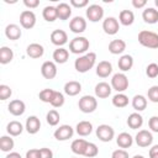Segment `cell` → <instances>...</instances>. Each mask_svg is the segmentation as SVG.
<instances>
[{"label": "cell", "instance_id": "1", "mask_svg": "<svg viewBox=\"0 0 158 158\" xmlns=\"http://www.w3.org/2000/svg\"><path fill=\"white\" fill-rule=\"evenodd\" d=\"M96 62V54L94 52H88L83 56H79L74 62V68L78 73H86L89 72Z\"/></svg>", "mask_w": 158, "mask_h": 158}, {"label": "cell", "instance_id": "2", "mask_svg": "<svg viewBox=\"0 0 158 158\" xmlns=\"http://www.w3.org/2000/svg\"><path fill=\"white\" fill-rule=\"evenodd\" d=\"M138 43L149 49L158 48V33L148 30H142L138 33Z\"/></svg>", "mask_w": 158, "mask_h": 158}, {"label": "cell", "instance_id": "3", "mask_svg": "<svg viewBox=\"0 0 158 158\" xmlns=\"http://www.w3.org/2000/svg\"><path fill=\"white\" fill-rule=\"evenodd\" d=\"M90 47V42L86 37L84 36H77L69 42V51L74 54H85L88 53L86 51Z\"/></svg>", "mask_w": 158, "mask_h": 158}, {"label": "cell", "instance_id": "4", "mask_svg": "<svg viewBox=\"0 0 158 158\" xmlns=\"http://www.w3.org/2000/svg\"><path fill=\"white\" fill-rule=\"evenodd\" d=\"M78 107L84 114H91L98 107V100L93 95H84L78 101Z\"/></svg>", "mask_w": 158, "mask_h": 158}, {"label": "cell", "instance_id": "5", "mask_svg": "<svg viewBox=\"0 0 158 158\" xmlns=\"http://www.w3.org/2000/svg\"><path fill=\"white\" fill-rule=\"evenodd\" d=\"M111 88L117 93H123L128 88V78L125 73H116L111 78Z\"/></svg>", "mask_w": 158, "mask_h": 158}, {"label": "cell", "instance_id": "6", "mask_svg": "<svg viewBox=\"0 0 158 158\" xmlns=\"http://www.w3.org/2000/svg\"><path fill=\"white\" fill-rule=\"evenodd\" d=\"M95 133H96V137L101 142H110L115 137V130L110 125H106V123L99 125L95 130Z\"/></svg>", "mask_w": 158, "mask_h": 158}, {"label": "cell", "instance_id": "7", "mask_svg": "<svg viewBox=\"0 0 158 158\" xmlns=\"http://www.w3.org/2000/svg\"><path fill=\"white\" fill-rule=\"evenodd\" d=\"M85 14H86V19L90 22H99L104 17V9H102L101 5L91 4L86 7Z\"/></svg>", "mask_w": 158, "mask_h": 158}, {"label": "cell", "instance_id": "8", "mask_svg": "<svg viewBox=\"0 0 158 158\" xmlns=\"http://www.w3.org/2000/svg\"><path fill=\"white\" fill-rule=\"evenodd\" d=\"M135 142L138 147H142V148L149 147L153 143V135L148 130H139L135 136Z\"/></svg>", "mask_w": 158, "mask_h": 158}, {"label": "cell", "instance_id": "9", "mask_svg": "<svg viewBox=\"0 0 158 158\" xmlns=\"http://www.w3.org/2000/svg\"><path fill=\"white\" fill-rule=\"evenodd\" d=\"M20 25L26 30H31L36 25V15L32 10H23L20 14Z\"/></svg>", "mask_w": 158, "mask_h": 158}, {"label": "cell", "instance_id": "10", "mask_svg": "<svg viewBox=\"0 0 158 158\" xmlns=\"http://www.w3.org/2000/svg\"><path fill=\"white\" fill-rule=\"evenodd\" d=\"M102 30H104V32L106 35H110V36L116 35L118 32V30H120V22H118V20L116 17H114V16L106 17L102 21Z\"/></svg>", "mask_w": 158, "mask_h": 158}, {"label": "cell", "instance_id": "11", "mask_svg": "<svg viewBox=\"0 0 158 158\" xmlns=\"http://www.w3.org/2000/svg\"><path fill=\"white\" fill-rule=\"evenodd\" d=\"M73 135H74V128L70 125H60L53 132V136L57 141H67L72 138Z\"/></svg>", "mask_w": 158, "mask_h": 158}, {"label": "cell", "instance_id": "12", "mask_svg": "<svg viewBox=\"0 0 158 158\" xmlns=\"http://www.w3.org/2000/svg\"><path fill=\"white\" fill-rule=\"evenodd\" d=\"M69 30L73 33H83L86 30V20L83 16H74L69 22Z\"/></svg>", "mask_w": 158, "mask_h": 158}, {"label": "cell", "instance_id": "13", "mask_svg": "<svg viewBox=\"0 0 158 158\" xmlns=\"http://www.w3.org/2000/svg\"><path fill=\"white\" fill-rule=\"evenodd\" d=\"M41 74L44 79H54L57 75V65L52 60H46L41 65Z\"/></svg>", "mask_w": 158, "mask_h": 158}, {"label": "cell", "instance_id": "14", "mask_svg": "<svg viewBox=\"0 0 158 158\" xmlns=\"http://www.w3.org/2000/svg\"><path fill=\"white\" fill-rule=\"evenodd\" d=\"M7 110L12 115V116H21L25 114L26 111V105L22 100L20 99H15V100H11L7 105Z\"/></svg>", "mask_w": 158, "mask_h": 158}, {"label": "cell", "instance_id": "15", "mask_svg": "<svg viewBox=\"0 0 158 158\" xmlns=\"http://www.w3.org/2000/svg\"><path fill=\"white\" fill-rule=\"evenodd\" d=\"M51 42L57 47H63L68 42V35L64 30H54L51 33Z\"/></svg>", "mask_w": 158, "mask_h": 158}, {"label": "cell", "instance_id": "16", "mask_svg": "<svg viewBox=\"0 0 158 158\" xmlns=\"http://www.w3.org/2000/svg\"><path fill=\"white\" fill-rule=\"evenodd\" d=\"M95 96L99 98V99H106L111 95V91H112V88H111V84L106 83V81H100L95 85Z\"/></svg>", "mask_w": 158, "mask_h": 158}, {"label": "cell", "instance_id": "17", "mask_svg": "<svg viewBox=\"0 0 158 158\" xmlns=\"http://www.w3.org/2000/svg\"><path fill=\"white\" fill-rule=\"evenodd\" d=\"M41 128V121L37 116L32 115V116H28L26 118V122H25V130L30 133V135H36Z\"/></svg>", "mask_w": 158, "mask_h": 158}, {"label": "cell", "instance_id": "18", "mask_svg": "<svg viewBox=\"0 0 158 158\" xmlns=\"http://www.w3.org/2000/svg\"><path fill=\"white\" fill-rule=\"evenodd\" d=\"M26 54L30 57V58H33V59H37V58H41L43 54H44V48L42 44L40 43H30L26 48Z\"/></svg>", "mask_w": 158, "mask_h": 158}, {"label": "cell", "instance_id": "19", "mask_svg": "<svg viewBox=\"0 0 158 158\" xmlns=\"http://www.w3.org/2000/svg\"><path fill=\"white\" fill-rule=\"evenodd\" d=\"M5 36L11 40V41H16L19 40L21 36H22V31H21V27L16 23H9L6 27H5Z\"/></svg>", "mask_w": 158, "mask_h": 158}, {"label": "cell", "instance_id": "20", "mask_svg": "<svg viewBox=\"0 0 158 158\" xmlns=\"http://www.w3.org/2000/svg\"><path fill=\"white\" fill-rule=\"evenodd\" d=\"M96 75L100 78H107L112 73V64L109 60H101L96 65Z\"/></svg>", "mask_w": 158, "mask_h": 158}, {"label": "cell", "instance_id": "21", "mask_svg": "<svg viewBox=\"0 0 158 158\" xmlns=\"http://www.w3.org/2000/svg\"><path fill=\"white\" fill-rule=\"evenodd\" d=\"M142 19L146 23L154 25L158 22V10L154 7H146L142 12Z\"/></svg>", "mask_w": 158, "mask_h": 158}, {"label": "cell", "instance_id": "22", "mask_svg": "<svg viewBox=\"0 0 158 158\" xmlns=\"http://www.w3.org/2000/svg\"><path fill=\"white\" fill-rule=\"evenodd\" d=\"M64 94L68 96H75L81 91V84L77 80H69L64 84Z\"/></svg>", "mask_w": 158, "mask_h": 158}, {"label": "cell", "instance_id": "23", "mask_svg": "<svg viewBox=\"0 0 158 158\" xmlns=\"http://www.w3.org/2000/svg\"><path fill=\"white\" fill-rule=\"evenodd\" d=\"M126 122H127V126H128L130 128H132V130H138V128H141L142 125H143V117H142V115H141L139 112H132V114L128 115Z\"/></svg>", "mask_w": 158, "mask_h": 158}, {"label": "cell", "instance_id": "24", "mask_svg": "<svg viewBox=\"0 0 158 158\" xmlns=\"http://www.w3.org/2000/svg\"><path fill=\"white\" fill-rule=\"evenodd\" d=\"M133 137L128 133V132H121L117 137H116V143L120 148L122 149H126V148H130L132 144H133Z\"/></svg>", "mask_w": 158, "mask_h": 158}, {"label": "cell", "instance_id": "25", "mask_svg": "<svg viewBox=\"0 0 158 158\" xmlns=\"http://www.w3.org/2000/svg\"><path fill=\"white\" fill-rule=\"evenodd\" d=\"M88 141H85L84 138H77L72 142L70 144V149L74 154H78V156H84L85 153V149L88 147Z\"/></svg>", "mask_w": 158, "mask_h": 158}, {"label": "cell", "instance_id": "26", "mask_svg": "<svg viewBox=\"0 0 158 158\" xmlns=\"http://www.w3.org/2000/svg\"><path fill=\"white\" fill-rule=\"evenodd\" d=\"M25 130V126L17 121V120H12L7 123L6 126V131L9 133V136H12V137H16V136H20L22 133V131Z\"/></svg>", "mask_w": 158, "mask_h": 158}, {"label": "cell", "instance_id": "27", "mask_svg": "<svg viewBox=\"0 0 158 158\" xmlns=\"http://www.w3.org/2000/svg\"><path fill=\"white\" fill-rule=\"evenodd\" d=\"M126 49V42L123 40H112L109 43V52L111 54H122Z\"/></svg>", "mask_w": 158, "mask_h": 158}, {"label": "cell", "instance_id": "28", "mask_svg": "<svg viewBox=\"0 0 158 158\" xmlns=\"http://www.w3.org/2000/svg\"><path fill=\"white\" fill-rule=\"evenodd\" d=\"M117 65H118V69L122 73L131 70L132 67H133V58H132V56H130V54H122L118 58V60H117Z\"/></svg>", "mask_w": 158, "mask_h": 158}, {"label": "cell", "instance_id": "29", "mask_svg": "<svg viewBox=\"0 0 158 158\" xmlns=\"http://www.w3.org/2000/svg\"><path fill=\"white\" fill-rule=\"evenodd\" d=\"M57 14H58V19L62 21L68 20L72 16V6L67 2H59L57 6Z\"/></svg>", "mask_w": 158, "mask_h": 158}, {"label": "cell", "instance_id": "30", "mask_svg": "<svg viewBox=\"0 0 158 158\" xmlns=\"http://www.w3.org/2000/svg\"><path fill=\"white\" fill-rule=\"evenodd\" d=\"M53 62L57 64H64L68 59H69V52L68 49L63 48V47H58L57 49H54L53 52Z\"/></svg>", "mask_w": 158, "mask_h": 158}, {"label": "cell", "instance_id": "31", "mask_svg": "<svg viewBox=\"0 0 158 158\" xmlns=\"http://www.w3.org/2000/svg\"><path fill=\"white\" fill-rule=\"evenodd\" d=\"M75 132L81 137H86L93 132V123L90 121H80L75 126Z\"/></svg>", "mask_w": 158, "mask_h": 158}, {"label": "cell", "instance_id": "32", "mask_svg": "<svg viewBox=\"0 0 158 158\" xmlns=\"http://www.w3.org/2000/svg\"><path fill=\"white\" fill-rule=\"evenodd\" d=\"M131 104H132V107L136 110V112H141L147 107V98L144 95L137 94L132 98Z\"/></svg>", "mask_w": 158, "mask_h": 158}, {"label": "cell", "instance_id": "33", "mask_svg": "<svg viewBox=\"0 0 158 158\" xmlns=\"http://www.w3.org/2000/svg\"><path fill=\"white\" fill-rule=\"evenodd\" d=\"M118 22L123 26H131L135 22V14L131 10H122L118 14Z\"/></svg>", "mask_w": 158, "mask_h": 158}, {"label": "cell", "instance_id": "34", "mask_svg": "<svg viewBox=\"0 0 158 158\" xmlns=\"http://www.w3.org/2000/svg\"><path fill=\"white\" fill-rule=\"evenodd\" d=\"M15 147V142L12 136H1L0 137V149L2 152L10 153Z\"/></svg>", "mask_w": 158, "mask_h": 158}, {"label": "cell", "instance_id": "35", "mask_svg": "<svg viewBox=\"0 0 158 158\" xmlns=\"http://www.w3.org/2000/svg\"><path fill=\"white\" fill-rule=\"evenodd\" d=\"M42 16L43 19L47 21V22H53L58 19V14H57V7L56 6H46L43 10H42Z\"/></svg>", "mask_w": 158, "mask_h": 158}, {"label": "cell", "instance_id": "36", "mask_svg": "<svg viewBox=\"0 0 158 158\" xmlns=\"http://www.w3.org/2000/svg\"><path fill=\"white\" fill-rule=\"evenodd\" d=\"M112 105L117 109L126 107L128 105V96L123 93H117L116 95L112 96Z\"/></svg>", "mask_w": 158, "mask_h": 158}, {"label": "cell", "instance_id": "37", "mask_svg": "<svg viewBox=\"0 0 158 158\" xmlns=\"http://www.w3.org/2000/svg\"><path fill=\"white\" fill-rule=\"evenodd\" d=\"M14 59V51L10 47L2 46L0 48V63L1 64H7Z\"/></svg>", "mask_w": 158, "mask_h": 158}, {"label": "cell", "instance_id": "38", "mask_svg": "<svg viewBox=\"0 0 158 158\" xmlns=\"http://www.w3.org/2000/svg\"><path fill=\"white\" fill-rule=\"evenodd\" d=\"M59 120H60V115L56 109L49 110L46 115V121L49 126H57L59 123Z\"/></svg>", "mask_w": 158, "mask_h": 158}, {"label": "cell", "instance_id": "39", "mask_svg": "<svg viewBox=\"0 0 158 158\" xmlns=\"http://www.w3.org/2000/svg\"><path fill=\"white\" fill-rule=\"evenodd\" d=\"M54 93H56V90L47 88V89H43V90L40 91L38 98H40V100H41L42 102L51 104V101H52V99H53V96H54Z\"/></svg>", "mask_w": 158, "mask_h": 158}, {"label": "cell", "instance_id": "40", "mask_svg": "<svg viewBox=\"0 0 158 158\" xmlns=\"http://www.w3.org/2000/svg\"><path fill=\"white\" fill-rule=\"evenodd\" d=\"M64 101H65L64 94L56 90L54 96H53V99H52V101H51V105H52L53 107H62V106L64 105Z\"/></svg>", "mask_w": 158, "mask_h": 158}, {"label": "cell", "instance_id": "41", "mask_svg": "<svg viewBox=\"0 0 158 158\" xmlns=\"http://www.w3.org/2000/svg\"><path fill=\"white\" fill-rule=\"evenodd\" d=\"M99 154V148L95 143L93 142H89L88 143V147L85 149V153H84V157H88V158H93V157H96Z\"/></svg>", "mask_w": 158, "mask_h": 158}, {"label": "cell", "instance_id": "42", "mask_svg": "<svg viewBox=\"0 0 158 158\" xmlns=\"http://www.w3.org/2000/svg\"><path fill=\"white\" fill-rule=\"evenodd\" d=\"M12 95V90L9 85L6 84H1L0 85V100L5 101L7 99H10V96Z\"/></svg>", "mask_w": 158, "mask_h": 158}, {"label": "cell", "instance_id": "43", "mask_svg": "<svg viewBox=\"0 0 158 158\" xmlns=\"http://www.w3.org/2000/svg\"><path fill=\"white\" fill-rule=\"evenodd\" d=\"M146 75L148 78H157L158 77V64L157 63H149L146 68Z\"/></svg>", "mask_w": 158, "mask_h": 158}, {"label": "cell", "instance_id": "44", "mask_svg": "<svg viewBox=\"0 0 158 158\" xmlns=\"http://www.w3.org/2000/svg\"><path fill=\"white\" fill-rule=\"evenodd\" d=\"M147 98L152 102H158V85H152L147 91Z\"/></svg>", "mask_w": 158, "mask_h": 158}, {"label": "cell", "instance_id": "45", "mask_svg": "<svg viewBox=\"0 0 158 158\" xmlns=\"http://www.w3.org/2000/svg\"><path fill=\"white\" fill-rule=\"evenodd\" d=\"M148 127H149L151 132L158 133V116H152L148 120Z\"/></svg>", "mask_w": 158, "mask_h": 158}, {"label": "cell", "instance_id": "46", "mask_svg": "<svg viewBox=\"0 0 158 158\" xmlns=\"http://www.w3.org/2000/svg\"><path fill=\"white\" fill-rule=\"evenodd\" d=\"M111 158H130V157H128V152L126 149L118 148V149H115L112 152Z\"/></svg>", "mask_w": 158, "mask_h": 158}, {"label": "cell", "instance_id": "47", "mask_svg": "<svg viewBox=\"0 0 158 158\" xmlns=\"http://www.w3.org/2000/svg\"><path fill=\"white\" fill-rule=\"evenodd\" d=\"M40 158H53V152L51 148L42 147L40 148Z\"/></svg>", "mask_w": 158, "mask_h": 158}, {"label": "cell", "instance_id": "48", "mask_svg": "<svg viewBox=\"0 0 158 158\" xmlns=\"http://www.w3.org/2000/svg\"><path fill=\"white\" fill-rule=\"evenodd\" d=\"M70 5L74 6V7H85V6H89V1L88 0H70Z\"/></svg>", "mask_w": 158, "mask_h": 158}, {"label": "cell", "instance_id": "49", "mask_svg": "<svg viewBox=\"0 0 158 158\" xmlns=\"http://www.w3.org/2000/svg\"><path fill=\"white\" fill-rule=\"evenodd\" d=\"M25 158H40V148H32L26 152Z\"/></svg>", "mask_w": 158, "mask_h": 158}, {"label": "cell", "instance_id": "50", "mask_svg": "<svg viewBox=\"0 0 158 158\" xmlns=\"http://www.w3.org/2000/svg\"><path fill=\"white\" fill-rule=\"evenodd\" d=\"M23 5L26 7H28L30 10L31 9H36L40 5V0H23Z\"/></svg>", "mask_w": 158, "mask_h": 158}, {"label": "cell", "instance_id": "51", "mask_svg": "<svg viewBox=\"0 0 158 158\" xmlns=\"http://www.w3.org/2000/svg\"><path fill=\"white\" fill-rule=\"evenodd\" d=\"M147 5V1L146 0H132V6L135 9H142Z\"/></svg>", "mask_w": 158, "mask_h": 158}, {"label": "cell", "instance_id": "52", "mask_svg": "<svg viewBox=\"0 0 158 158\" xmlns=\"http://www.w3.org/2000/svg\"><path fill=\"white\" fill-rule=\"evenodd\" d=\"M148 156H149V158H158V144H154L149 148Z\"/></svg>", "mask_w": 158, "mask_h": 158}, {"label": "cell", "instance_id": "53", "mask_svg": "<svg viewBox=\"0 0 158 158\" xmlns=\"http://www.w3.org/2000/svg\"><path fill=\"white\" fill-rule=\"evenodd\" d=\"M5 158H22V157H21V154L17 153V152H10V153H7V156H6Z\"/></svg>", "mask_w": 158, "mask_h": 158}, {"label": "cell", "instance_id": "54", "mask_svg": "<svg viewBox=\"0 0 158 158\" xmlns=\"http://www.w3.org/2000/svg\"><path fill=\"white\" fill-rule=\"evenodd\" d=\"M132 158H144L143 156H141V154H136V156H133Z\"/></svg>", "mask_w": 158, "mask_h": 158}, {"label": "cell", "instance_id": "55", "mask_svg": "<svg viewBox=\"0 0 158 158\" xmlns=\"http://www.w3.org/2000/svg\"><path fill=\"white\" fill-rule=\"evenodd\" d=\"M154 5H156V6L158 7V0H156V1H154Z\"/></svg>", "mask_w": 158, "mask_h": 158}, {"label": "cell", "instance_id": "56", "mask_svg": "<svg viewBox=\"0 0 158 158\" xmlns=\"http://www.w3.org/2000/svg\"><path fill=\"white\" fill-rule=\"evenodd\" d=\"M70 158H77V157H70Z\"/></svg>", "mask_w": 158, "mask_h": 158}]
</instances>
